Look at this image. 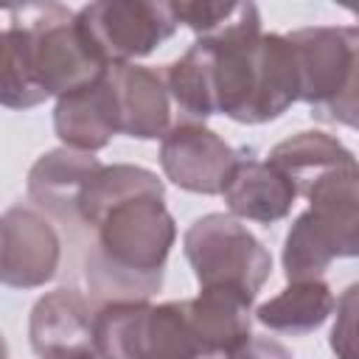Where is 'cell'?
I'll list each match as a JSON object with an SVG mask.
<instances>
[{
    "mask_svg": "<svg viewBox=\"0 0 359 359\" xmlns=\"http://www.w3.org/2000/svg\"><path fill=\"white\" fill-rule=\"evenodd\" d=\"M165 191H143L107 205L90 222L84 280L90 300H149L163 286L168 252L177 238Z\"/></svg>",
    "mask_w": 359,
    "mask_h": 359,
    "instance_id": "6da1fadb",
    "label": "cell"
},
{
    "mask_svg": "<svg viewBox=\"0 0 359 359\" xmlns=\"http://www.w3.org/2000/svg\"><path fill=\"white\" fill-rule=\"evenodd\" d=\"M208 48L216 112L236 123H266L297 101V67L283 34H264L252 3H238L227 25L199 36Z\"/></svg>",
    "mask_w": 359,
    "mask_h": 359,
    "instance_id": "7a4b0ae2",
    "label": "cell"
},
{
    "mask_svg": "<svg viewBox=\"0 0 359 359\" xmlns=\"http://www.w3.org/2000/svg\"><path fill=\"white\" fill-rule=\"evenodd\" d=\"M303 210L283 241L286 280H314L337 258L359 252V171L325 177L306 191Z\"/></svg>",
    "mask_w": 359,
    "mask_h": 359,
    "instance_id": "3957f363",
    "label": "cell"
},
{
    "mask_svg": "<svg viewBox=\"0 0 359 359\" xmlns=\"http://www.w3.org/2000/svg\"><path fill=\"white\" fill-rule=\"evenodd\" d=\"M297 67V101L320 121L356 126L359 31L353 25H314L286 34Z\"/></svg>",
    "mask_w": 359,
    "mask_h": 359,
    "instance_id": "277c9868",
    "label": "cell"
},
{
    "mask_svg": "<svg viewBox=\"0 0 359 359\" xmlns=\"http://www.w3.org/2000/svg\"><path fill=\"white\" fill-rule=\"evenodd\" d=\"M6 14L25 34L31 79L45 95L59 98L104 76L107 65L93 53L67 6L28 3L6 8Z\"/></svg>",
    "mask_w": 359,
    "mask_h": 359,
    "instance_id": "5b68a950",
    "label": "cell"
},
{
    "mask_svg": "<svg viewBox=\"0 0 359 359\" xmlns=\"http://www.w3.org/2000/svg\"><path fill=\"white\" fill-rule=\"evenodd\" d=\"M95 348L104 359H202L185 317V300L104 303L93 314Z\"/></svg>",
    "mask_w": 359,
    "mask_h": 359,
    "instance_id": "8992f818",
    "label": "cell"
},
{
    "mask_svg": "<svg viewBox=\"0 0 359 359\" xmlns=\"http://www.w3.org/2000/svg\"><path fill=\"white\" fill-rule=\"evenodd\" d=\"M185 258L199 286H230L250 297L272 272L269 250L230 213H205L182 236Z\"/></svg>",
    "mask_w": 359,
    "mask_h": 359,
    "instance_id": "52a82bcc",
    "label": "cell"
},
{
    "mask_svg": "<svg viewBox=\"0 0 359 359\" xmlns=\"http://www.w3.org/2000/svg\"><path fill=\"white\" fill-rule=\"evenodd\" d=\"M76 25L93 53L107 65H129L149 56L177 31L168 3L98 0L76 11Z\"/></svg>",
    "mask_w": 359,
    "mask_h": 359,
    "instance_id": "ba28073f",
    "label": "cell"
},
{
    "mask_svg": "<svg viewBox=\"0 0 359 359\" xmlns=\"http://www.w3.org/2000/svg\"><path fill=\"white\" fill-rule=\"evenodd\" d=\"M62 258V241L48 216L14 205L0 213V283L11 289L45 286Z\"/></svg>",
    "mask_w": 359,
    "mask_h": 359,
    "instance_id": "9c48e42d",
    "label": "cell"
},
{
    "mask_svg": "<svg viewBox=\"0 0 359 359\" xmlns=\"http://www.w3.org/2000/svg\"><path fill=\"white\" fill-rule=\"evenodd\" d=\"M160 165L163 174L182 191L216 196L238 163V151L202 123H174L160 137Z\"/></svg>",
    "mask_w": 359,
    "mask_h": 359,
    "instance_id": "30bf717a",
    "label": "cell"
},
{
    "mask_svg": "<svg viewBox=\"0 0 359 359\" xmlns=\"http://www.w3.org/2000/svg\"><path fill=\"white\" fill-rule=\"evenodd\" d=\"M28 339L39 359H90L98 353L87 297L67 286L42 294L28 317Z\"/></svg>",
    "mask_w": 359,
    "mask_h": 359,
    "instance_id": "8fae6325",
    "label": "cell"
},
{
    "mask_svg": "<svg viewBox=\"0 0 359 359\" xmlns=\"http://www.w3.org/2000/svg\"><path fill=\"white\" fill-rule=\"evenodd\" d=\"M101 165L98 157L73 149H53L42 154L28 171V196L42 216L56 219L70 238L84 233L79 222V194L93 171Z\"/></svg>",
    "mask_w": 359,
    "mask_h": 359,
    "instance_id": "7c38bea8",
    "label": "cell"
},
{
    "mask_svg": "<svg viewBox=\"0 0 359 359\" xmlns=\"http://www.w3.org/2000/svg\"><path fill=\"white\" fill-rule=\"evenodd\" d=\"M250 294L230 286H202V292L185 300V317L202 359H227L250 339Z\"/></svg>",
    "mask_w": 359,
    "mask_h": 359,
    "instance_id": "4fadbf2b",
    "label": "cell"
},
{
    "mask_svg": "<svg viewBox=\"0 0 359 359\" xmlns=\"http://www.w3.org/2000/svg\"><path fill=\"white\" fill-rule=\"evenodd\" d=\"M53 129L65 149L87 151V154L101 151L121 132L118 104L107 70L95 81L56 98Z\"/></svg>",
    "mask_w": 359,
    "mask_h": 359,
    "instance_id": "5bb4252c",
    "label": "cell"
},
{
    "mask_svg": "<svg viewBox=\"0 0 359 359\" xmlns=\"http://www.w3.org/2000/svg\"><path fill=\"white\" fill-rule=\"evenodd\" d=\"M107 79L118 104V126L123 135L137 140H154L168 132L171 123V98L163 81V73L143 65H112Z\"/></svg>",
    "mask_w": 359,
    "mask_h": 359,
    "instance_id": "9a60e30c",
    "label": "cell"
},
{
    "mask_svg": "<svg viewBox=\"0 0 359 359\" xmlns=\"http://www.w3.org/2000/svg\"><path fill=\"white\" fill-rule=\"evenodd\" d=\"M222 196L227 202L230 216L258 224H275L292 213L297 191L289 177L280 174L272 163L238 157L224 182Z\"/></svg>",
    "mask_w": 359,
    "mask_h": 359,
    "instance_id": "2e32d148",
    "label": "cell"
},
{
    "mask_svg": "<svg viewBox=\"0 0 359 359\" xmlns=\"http://www.w3.org/2000/svg\"><path fill=\"white\" fill-rule=\"evenodd\" d=\"M280 174L289 177L294 185L297 196H306L309 188L323 182L325 177L345 174V171H359L353 151L337 140L334 135L325 132H297L286 140H280L272 151L269 160Z\"/></svg>",
    "mask_w": 359,
    "mask_h": 359,
    "instance_id": "e0dca14e",
    "label": "cell"
},
{
    "mask_svg": "<svg viewBox=\"0 0 359 359\" xmlns=\"http://www.w3.org/2000/svg\"><path fill=\"white\" fill-rule=\"evenodd\" d=\"M337 297L323 278L314 280H292L283 292L269 297L255 309V320L269 331L303 337L317 331L334 314Z\"/></svg>",
    "mask_w": 359,
    "mask_h": 359,
    "instance_id": "ac0fdd59",
    "label": "cell"
},
{
    "mask_svg": "<svg viewBox=\"0 0 359 359\" xmlns=\"http://www.w3.org/2000/svg\"><path fill=\"white\" fill-rule=\"evenodd\" d=\"M163 81H165L168 98L177 104L185 121L202 123L205 118L216 115L213 90H210V62L202 39H196L177 62L165 67Z\"/></svg>",
    "mask_w": 359,
    "mask_h": 359,
    "instance_id": "d6986e66",
    "label": "cell"
},
{
    "mask_svg": "<svg viewBox=\"0 0 359 359\" xmlns=\"http://www.w3.org/2000/svg\"><path fill=\"white\" fill-rule=\"evenodd\" d=\"M45 98L48 95L31 79L25 34L11 20L6 28H0V104L8 109H31Z\"/></svg>",
    "mask_w": 359,
    "mask_h": 359,
    "instance_id": "ffe728a7",
    "label": "cell"
},
{
    "mask_svg": "<svg viewBox=\"0 0 359 359\" xmlns=\"http://www.w3.org/2000/svg\"><path fill=\"white\" fill-rule=\"evenodd\" d=\"M171 17L180 22H185L191 31H196L199 36H210L216 34L222 25H227L233 20V14L238 11V3H222V0H180V3H168Z\"/></svg>",
    "mask_w": 359,
    "mask_h": 359,
    "instance_id": "44dd1931",
    "label": "cell"
},
{
    "mask_svg": "<svg viewBox=\"0 0 359 359\" xmlns=\"http://www.w3.org/2000/svg\"><path fill=\"white\" fill-rule=\"evenodd\" d=\"M356 283L337 300V325L331 331V348L337 359H353V314H356Z\"/></svg>",
    "mask_w": 359,
    "mask_h": 359,
    "instance_id": "7402d4cb",
    "label": "cell"
},
{
    "mask_svg": "<svg viewBox=\"0 0 359 359\" xmlns=\"http://www.w3.org/2000/svg\"><path fill=\"white\" fill-rule=\"evenodd\" d=\"M227 359H294V356L283 342H278L272 337H250Z\"/></svg>",
    "mask_w": 359,
    "mask_h": 359,
    "instance_id": "603a6c76",
    "label": "cell"
},
{
    "mask_svg": "<svg viewBox=\"0 0 359 359\" xmlns=\"http://www.w3.org/2000/svg\"><path fill=\"white\" fill-rule=\"evenodd\" d=\"M0 359H8V345L3 339V334H0Z\"/></svg>",
    "mask_w": 359,
    "mask_h": 359,
    "instance_id": "cb8c5ba5",
    "label": "cell"
},
{
    "mask_svg": "<svg viewBox=\"0 0 359 359\" xmlns=\"http://www.w3.org/2000/svg\"><path fill=\"white\" fill-rule=\"evenodd\" d=\"M90 359H104V356H101V353H93V356H90Z\"/></svg>",
    "mask_w": 359,
    "mask_h": 359,
    "instance_id": "d4e9b609",
    "label": "cell"
}]
</instances>
